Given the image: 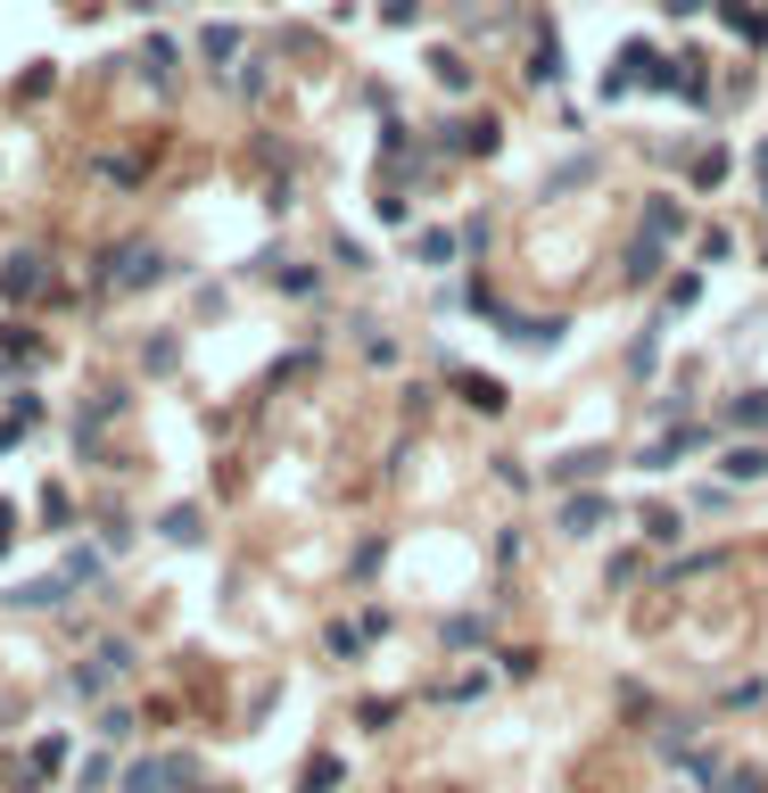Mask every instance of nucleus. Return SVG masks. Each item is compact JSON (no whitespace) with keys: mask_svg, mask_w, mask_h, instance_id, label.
Listing matches in <instances>:
<instances>
[{"mask_svg":"<svg viewBox=\"0 0 768 793\" xmlns=\"http://www.w3.org/2000/svg\"><path fill=\"white\" fill-rule=\"evenodd\" d=\"M728 793H760V769H735V777H728Z\"/></svg>","mask_w":768,"mask_h":793,"instance_id":"nucleus-7","label":"nucleus"},{"mask_svg":"<svg viewBox=\"0 0 768 793\" xmlns=\"http://www.w3.org/2000/svg\"><path fill=\"white\" fill-rule=\"evenodd\" d=\"M735 422H768V397H760V389H752V397H744V405H735Z\"/></svg>","mask_w":768,"mask_h":793,"instance_id":"nucleus-6","label":"nucleus"},{"mask_svg":"<svg viewBox=\"0 0 768 793\" xmlns=\"http://www.w3.org/2000/svg\"><path fill=\"white\" fill-rule=\"evenodd\" d=\"M728 480H768V447H728Z\"/></svg>","mask_w":768,"mask_h":793,"instance_id":"nucleus-3","label":"nucleus"},{"mask_svg":"<svg viewBox=\"0 0 768 793\" xmlns=\"http://www.w3.org/2000/svg\"><path fill=\"white\" fill-rule=\"evenodd\" d=\"M603 472V454H570V463H554V480H595Z\"/></svg>","mask_w":768,"mask_h":793,"instance_id":"nucleus-5","label":"nucleus"},{"mask_svg":"<svg viewBox=\"0 0 768 793\" xmlns=\"http://www.w3.org/2000/svg\"><path fill=\"white\" fill-rule=\"evenodd\" d=\"M603 512H612L603 496H570V505H563V529H570V537H587V529H595Z\"/></svg>","mask_w":768,"mask_h":793,"instance_id":"nucleus-1","label":"nucleus"},{"mask_svg":"<svg viewBox=\"0 0 768 793\" xmlns=\"http://www.w3.org/2000/svg\"><path fill=\"white\" fill-rule=\"evenodd\" d=\"M463 397L480 414H505V380H487V372H463Z\"/></svg>","mask_w":768,"mask_h":793,"instance_id":"nucleus-2","label":"nucleus"},{"mask_svg":"<svg viewBox=\"0 0 768 793\" xmlns=\"http://www.w3.org/2000/svg\"><path fill=\"white\" fill-rule=\"evenodd\" d=\"M529 75H537V83H554V75H563V50H554V42H537V58H529Z\"/></svg>","mask_w":768,"mask_h":793,"instance_id":"nucleus-4","label":"nucleus"}]
</instances>
